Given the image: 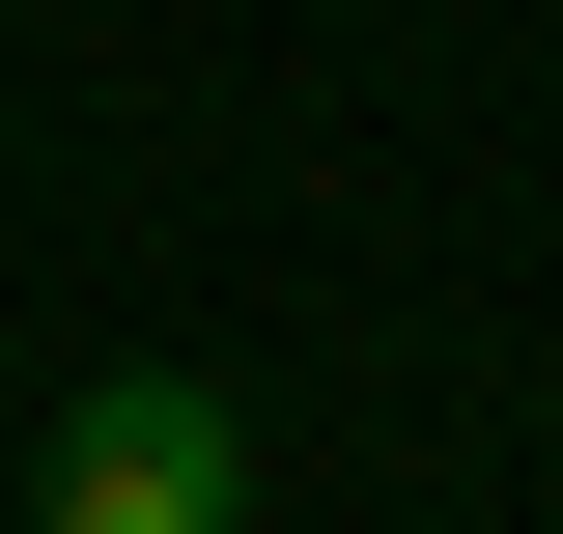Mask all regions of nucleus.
I'll list each match as a JSON object with an SVG mask.
<instances>
[{
    "instance_id": "1",
    "label": "nucleus",
    "mask_w": 563,
    "mask_h": 534,
    "mask_svg": "<svg viewBox=\"0 0 563 534\" xmlns=\"http://www.w3.org/2000/svg\"><path fill=\"white\" fill-rule=\"evenodd\" d=\"M57 534H254V422H225L198 366H113V394L57 422Z\"/></svg>"
}]
</instances>
